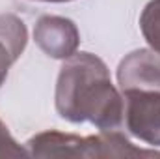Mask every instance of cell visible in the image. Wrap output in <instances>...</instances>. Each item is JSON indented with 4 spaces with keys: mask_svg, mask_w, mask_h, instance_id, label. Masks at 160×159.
Here are the masks:
<instances>
[{
    "mask_svg": "<svg viewBox=\"0 0 160 159\" xmlns=\"http://www.w3.org/2000/svg\"><path fill=\"white\" fill-rule=\"evenodd\" d=\"M54 103L56 112L67 122H91L101 131L123 127V94L114 86L108 66L91 52L77 51L63 60Z\"/></svg>",
    "mask_w": 160,
    "mask_h": 159,
    "instance_id": "1",
    "label": "cell"
},
{
    "mask_svg": "<svg viewBox=\"0 0 160 159\" xmlns=\"http://www.w3.org/2000/svg\"><path fill=\"white\" fill-rule=\"evenodd\" d=\"M123 125L149 146H160V90H127Z\"/></svg>",
    "mask_w": 160,
    "mask_h": 159,
    "instance_id": "2",
    "label": "cell"
},
{
    "mask_svg": "<svg viewBox=\"0 0 160 159\" xmlns=\"http://www.w3.org/2000/svg\"><path fill=\"white\" fill-rule=\"evenodd\" d=\"M26 150L32 157H102L99 133L80 137L75 133L47 129L28 139Z\"/></svg>",
    "mask_w": 160,
    "mask_h": 159,
    "instance_id": "3",
    "label": "cell"
},
{
    "mask_svg": "<svg viewBox=\"0 0 160 159\" xmlns=\"http://www.w3.org/2000/svg\"><path fill=\"white\" fill-rule=\"evenodd\" d=\"M34 40L47 56L54 60H65L78 51L80 32L77 25L67 17L43 15L36 23Z\"/></svg>",
    "mask_w": 160,
    "mask_h": 159,
    "instance_id": "4",
    "label": "cell"
},
{
    "mask_svg": "<svg viewBox=\"0 0 160 159\" xmlns=\"http://www.w3.org/2000/svg\"><path fill=\"white\" fill-rule=\"evenodd\" d=\"M118 84L127 90H160V52L155 49H136L118 66Z\"/></svg>",
    "mask_w": 160,
    "mask_h": 159,
    "instance_id": "5",
    "label": "cell"
},
{
    "mask_svg": "<svg viewBox=\"0 0 160 159\" xmlns=\"http://www.w3.org/2000/svg\"><path fill=\"white\" fill-rule=\"evenodd\" d=\"M140 28L149 47L160 52V0H151L143 8L140 15Z\"/></svg>",
    "mask_w": 160,
    "mask_h": 159,
    "instance_id": "6",
    "label": "cell"
},
{
    "mask_svg": "<svg viewBox=\"0 0 160 159\" xmlns=\"http://www.w3.org/2000/svg\"><path fill=\"white\" fill-rule=\"evenodd\" d=\"M28 156H30L28 150L13 139L8 125L0 120V157H28Z\"/></svg>",
    "mask_w": 160,
    "mask_h": 159,
    "instance_id": "7",
    "label": "cell"
},
{
    "mask_svg": "<svg viewBox=\"0 0 160 159\" xmlns=\"http://www.w3.org/2000/svg\"><path fill=\"white\" fill-rule=\"evenodd\" d=\"M21 52H17L6 40L0 38V86L4 84V80L9 73V68L19 60Z\"/></svg>",
    "mask_w": 160,
    "mask_h": 159,
    "instance_id": "8",
    "label": "cell"
},
{
    "mask_svg": "<svg viewBox=\"0 0 160 159\" xmlns=\"http://www.w3.org/2000/svg\"><path fill=\"white\" fill-rule=\"evenodd\" d=\"M39 2H71V0H39Z\"/></svg>",
    "mask_w": 160,
    "mask_h": 159,
    "instance_id": "9",
    "label": "cell"
}]
</instances>
